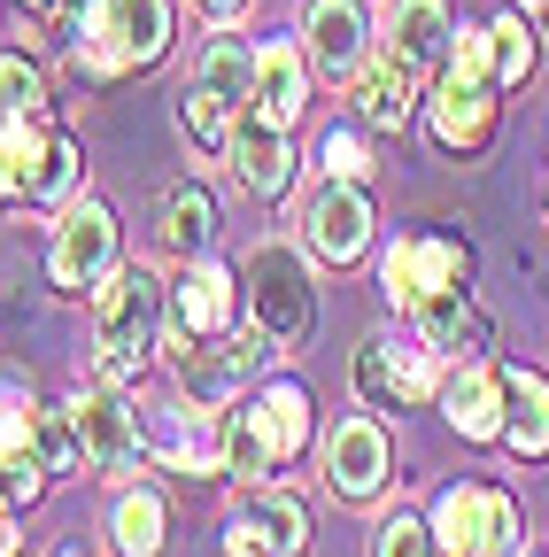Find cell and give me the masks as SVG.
<instances>
[{"mask_svg": "<svg viewBox=\"0 0 549 557\" xmlns=\"http://www.w3.org/2000/svg\"><path fill=\"white\" fill-rule=\"evenodd\" d=\"M310 449V395L295 380L263 387L248 410H225V472H240L248 487H263L279 465H295Z\"/></svg>", "mask_w": 549, "mask_h": 557, "instance_id": "cell-1", "label": "cell"}, {"mask_svg": "<svg viewBox=\"0 0 549 557\" xmlns=\"http://www.w3.org/2000/svg\"><path fill=\"white\" fill-rule=\"evenodd\" d=\"M163 325V278L148 263H132V271H109V287H101V310H93V348H101V387H132L148 372V341Z\"/></svg>", "mask_w": 549, "mask_h": 557, "instance_id": "cell-2", "label": "cell"}, {"mask_svg": "<svg viewBox=\"0 0 549 557\" xmlns=\"http://www.w3.org/2000/svg\"><path fill=\"white\" fill-rule=\"evenodd\" d=\"M86 178V156L71 132H47L39 116H0V194L24 209H71Z\"/></svg>", "mask_w": 549, "mask_h": 557, "instance_id": "cell-3", "label": "cell"}, {"mask_svg": "<svg viewBox=\"0 0 549 557\" xmlns=\"http://www.w3.org/2000/svg\"><path fill=\"white\" fill-rule=\"evenodd\" d=\"M248 302H255V325L271 333V348H302L310 325H317V287H310V263L287 248V240H263L248 248Z\"/></svg>", "mask_w": 549, "mask_h": 557, "instance_id": "cell-4", "label": "cell"}, {"mask_svg": "<svg viewBox=\"0 0 549 557\" xmlns=\"http://www.w3.org/2000/svg\"><path fill=\"white\" fill-rule=\"evenodd\" d=\"M519 534H526L519 504L503 496V487H488V480H457V487L434 496V542H441V557H511Z\"/></svg>", "mask_w": 549, "mask_h": 557, "instance_id": "cell-5", "label": "cell"}, {"mask_svg": "<svg viewBox=\"0 0 549 557\" xmlns=\"http://www.w3.org/2000/svg\"><path fill=\"white\" fill-rule=\"evenodd\" d=\"M263 357H271V333L255 325V333H217V341H178L171 348V372H178V395L194 403V410H225V395L240 387V380H255L263 372Z\"/></svg>", "mask_w": 549, "mask_h": 557, "instance_id": "cell-6", "label": "cell"}, {"mask_svg": "<svg viewBox=\"0 0 549 557\" xmlns=\"http://www.w3.org/2000/svg\"><path fill=\"white\" fill-rule=\"evenodd\" d=\"M116 271V218L109 201H71L54 225V248H47V278L62 295H101Z\"/></svg>", "mask_w": 549, "mask_h": 557, "instance_id": "cell-7", "label": "cell"}, {"mask_svg": "<svg viewBox=\"0 0 549 557\" xmlns=\"http://www.w3.org/2000/svg\"><path fill=\"white\" fill-rule=\"evenodd\" d=\"M464 271H472L464 240L410 233V240H395V248L379 256V295H387L395 310H410V302H419V295H434V287H464Z\"/></svg>", "mask_w": 549, "mask_h": 557, "instance_id": "cell-8", "label": "cell"}, {"mask_svg": "<svg viewBox=\"0 0 549 557\" xmlns=\"http://www.w3.org/2000/svg\"><path fill=\"white\" fill-rule=\"evenodd\" d=\"M140 418V449L163 465V472H217L225 465V418H210V410H132Z\"/></svg>", "mask_w": 549, "mask_h": 557, "instance_id": "cell-9", "label": "cell"}, {"mask_svg": "<svg viewBox=\"0 0 549 557\" xmlns=\"http://www.w3.org/2000/svg\"><path fill=\"white\" fill-rule=\"evenodd\" d=\"M302 240H310V256H325V263H357V256L372 248V201H364V186L325 178V186L302 201Z\"/></svg>", "mask_w": 549, "mask_h": 557, "instance_id": "cell-10", "label": "cell"}, {"mask_svg": "<svg viewBox=\"0 0 549 557\" xmlns=\"http://www.w3.org/2000/svg\"><path fill=\"white\" fill-rule=\"evenodd\" d=\"M387 465H395V449H387L379 418H340V426H333V442H325V487L340 504H372L387 487Z\"/></svg>", "mask_w": 549, "mask_h": 557, "instance_id": "cell-11", "label": "cell"}, {"mask_svg": "<svg viewBox=\"0 0 549 557\" xmlns=\"http://www.w3.org/2000/svg\"><path fill=\"white\" fill-rule=\"evenodd\" d=\"M302 54L325 78H357L372 54V16L364 0H302Z\"/></svg>", "mask_w": 549, "mask_h": 557, "instance_id": "cell-12", "label": "cell"}, {"mask_svg": "<svg viewBox=\"0 0 549 557\" xmlns=\"http://www.w3.org/2000/svg\"><path fill=\"white\" fill-rule=\"evenodd\" d=\"M71 426L86 442V472H124L140 457V418H132L124 387H86L71 395Z\"/></svg>", "mask_w": 549, "mask_h": 557, "instance_id": "cell-13", "label": "cell"}, {"mask_svg": "<svg viewBox=\"0 0 549 557\" xmlns=\"http://www.w3.org/2000/svg\"><path fill=\"white\" fill-rule=\"evenodd\" d=\"M449 0H395L387 9V62L410 70V78H441V62H449Z\"/></svg>", "mask_w": 549, "mask_h": 557, "instance_id": "cell-14", "label": "cell"}, {"mask_svg": "<svg viewBox=\"0 0 549 557\" xmlns=\"http://www.w3.org/2000/svg\"><path fill=\"white\" fill-rule=\"evenodd\" d=\"M441 418L464 442H503V418H511V372L496 364H464L441 380Z\"/></svg>", "mask_w": 549, "mask_h": 557, "instance_id": "cell-15", "label": "cell"}, {"mask_svg": "<svg viewBox=\"0 0 549 557\" xmlns=\"http://www.w3.org/2000/svg\"><path fill=\"white\" fill-rule=\"evenodd\" d=\"M496 86H457V78H434V94H426V124H434V139L449 156H479L496 139Z\"/></svg>", "mask_w": 549, "mask_h": 557, "instance_id": "cell-16", "label": "cell"}, {"mask_svg": "<svg viewBox=\"0 0 549 557\" xmlns=\"http://www.w3.org/2000/svg\"><path fill=\"white\" fill-rule=\"evenodd\" d=\"M217 240V194L201 186V178H178L163 201H155V256L171 263H201Z\"/></svg>", "mask_w": 549, "mask_h": 557, "instance_id": "cell-17", "label": "cell"}, {"mask_svg": "<svg viewBox=\"0 0 549 557\" xmlns=\"http://www.w3.org/2000/svg\"><path fill=\"white\" fill-rule=\"evenodd\" d=\"M225 325H233V271H217L201 256L171 287V341H217Z\"/></svg>", "mask_w": 549, "mask_h": 557, "instance_id": "cell-18", "label": "cell"}, {"mask_svg": "<svg viewBox=\"0 0 549 557\" xmlns=\"http://www.w3.org/2000/svg\"><path fill=\"white\" fill-rule=\"evenodd\" d=\"M302 101H310V54L287 47V39L255 47V116L287 132V124L302 116Z\"/></svg>", "mask_w": 549, "mask_h": 557, "instance_id": "cell-19", "label": "cell"}, {"mask_svg": "<svg viewBox=\"0 0 549 557\" xmlns=\"http://www.w3.org/2000/svg\"><path fill=\"white\" fill-rule=\"evenodd\" d=\"M233 171H240L248 194L279 201V194L295 186V148H287V132H279V124H263V116H248V124L233 132Z\"/></svg>", "mask_w": 549, "mask_h": 557, "instance_id": "cell-20", "label": "cell"}, {"mask_svg": "<svg viewBox=\"0 0 549 557\" xmlns=\"http://www.w3.org/2000/svg\"><path fill=\"white\" fill-rule=\"evenodd\" d=\"M349 94H357L364 132H402V124H410V101H419V78H410V70H395V62L379 54L372 70H357V78H349Z\"/></svg>", "mask_w": 549, "mask_h": 557, "instance_id": "cell-21", "label": "cell"}, {"mask_svg": "<svg viewBox=\"0 0 549 557\" xmlns=\"http://www.w3.org/2000/svg\"><path fill=\"white\" fill-rule=\"evenodd\" d=\"M194 86L217 94L225 109L255 101V47L240 32H210V47H201V62H194Z\"/></svg>", "mask_w": 549, "mask_h": 557, "instance_id": "cell-22", "label": "cell"}, {"mask_svg": "<svg viewBox=\"0 0 549 557\" xmlns=\"http://www.w3.org/2000/svg\"><path fill=\"white\" fill-rule=\"evenodd\" d=\"M240 527H248L271 557H302V549H310V511L287 496V487H255V496L240 504Z\"/></svg>", "mask_w": 549, "mask_h": 557, "instance_id": "cell-23", "label": "cell"}, {"mask_svg": "<svg viewBox=\"0 0 549 557\" xmlns=\"http://www.w3.org/2000/svg\"><path fill=\"white\" fill-rule=\"evenodd\" d=\"M163 534H171V511H163L155 487H124V496L109 504V549L116 557H155Z\"/></svg>", "mask_w": 549, "mask_h": 557, "instance_id": "cell-24", "label": "cell"}, {"mask_svg": "<svg viewBox=\"0 0 549 557\" xmlns=\"http://www.w3.org/2000/svg\"><path fill=\"white\" fill-rule=\"evenodd\" d=\"M410 310H419V341H434V348H488V318L472 310L464 287H434Z\"/></svg>", "mask_w": 549, "mask_h": 557, "instance_id": "cell-25", "label": "cell"}, {"mask_svg": "<svg viewBox=\"0 0 549 557\" xmlns=\"http://www.w3.org/2000/svg\"><path fill=\"white\" fill-rule=\"evenodd\" d=\"M503 442L511 457H549V387L534 372H511V418H503Z\"/></svg>", "mask_w": 549, "mask_h": 557, "instance_id": "cell-26", "label": "cell"}, {"mask_svg": "<svg viewBox=\"0 0 549 557\" xmlns=\"http://www.w3.org/2000/svg\"><path fill=\"white\" fill-rule=\"evenodd\" d=\"M109 16H116V39H124L132 70L171 54V0H109Z\"/></svg>", "mask_w": 549, "mask_h": 557, "instance_id": "cell-27", "label": "cell"}, {"mask_svg": "<svg viewBox=\"0 0 549 557\" xmlns=\"http://www.w3.org/2000/svg\"><path fill=\"white\" fill-rule=\"evenodd\" d=\"M488 47H496V86H526L534 78V54H541V24L526 9H503L488 24Z\"/></svg>", "mask_w": 549, "mask_h": 557, "instance_id": "cell-28", "label": "cell"}, {"mask_svg": "<svg viewBox=\"0 0 549 557\" xmlns=\"http://www.w3.org/2000/svg\"><path fill=\"white\" fill-rule=\"evenodd\" d=\"M387 348H395V395H402V410L441 403V364H434V341H387Z\"/></svg>", "mask_w": 549, "mask_h": 557, "instance_id": "cell-29", "label": "cell"}, {"mask_svg": "<svg viewBox=\"0 0 549 557\" xmlns=\"http://www.w3.org/2000/svg\"><path fill=\"white\" fill-rule=\"evenodd\" d=\"M441 78H457V86H496V47H488V24H457Z\"/></svg>", "mask_w": 549, "mask_h": 557, "instance_id": "cell-30", "label": "cell"}, {"mask_svg": "<svg viewBox=\"0 0 549 557\" xmlns=\"http://www.w3.org/2000/svg\"><path fill=\"white\" fill-rule=\"evenodd\" d=\"M39 109H47V70L9 47L0 54V116H39Z\"/></svg>", "mask_w": 549, "mask_h": 557, "instance_id": "cell-31", "label": "cell"}, {"mask_svg": "<svg viewBox=\"0 0 549 557\" xmlns=\"http://www.w3.org/2000/svg\"><path fill=\"white\" fill-rule=\"evenodd\" d=\"M32 449H39L47 472H86V442H78V426H71V403H62V410H39Z\"/></svg>", "mask_w": 549, "mask_h": 557, "instance_id": "cell-32", "label": "cell"}, {"mask_svg": "<svg viewBox=\"0 0 549 557\" xmlns=\"http://www.w3.org/2000/svg\"><path fill=\"white\" fill-rule=\"evenodd\" d=\"M372 557H441V542H434V519L387 511V519L372 527Z\"/></svg>", "mask_w": 549, "mask_h": 557, "instance_id": "cell-33", "label": "cell"}, {"mask_svg": "<svg viewBox=\"0 0 549 557\" xmlns=\"http://www.w3.org/2000/svg\"><path fill=\"white\" fill-rule=\"evenodd\" d=\"M357 395L372 410H402V395H395V348L387 341H364L357 348Z\"/></svg>", "mask_w": 549, "mask_h": 557, "instance_id": "cell-34", "label": "cell"}, {"mask_svg": "<svg viewBox=\"0 0 549 557\" xmlns=\"http://www.w3.org/2000/svg\"><path fill=\"white\" fill-rule=\"evenodd\" d=\"M178 116H186V139H194V156H217V148H225V116H233V109H225L217 94H201V86H194V94L178 101Z\"/></svg>", "mask_w": 549, "mask_h": 557, "instance_id": "cell-35", "label": "cell"}, {"mask_svg": "<svg viewBox=\"0 0 549 557\" xmlns=\"http://www.w3.org/2000/svg\"><path fill=\"white\" fill-rule=\"evenodd\" d=\"M317 163H325V178H349V186H364V178H372L364 132H325V139H317Z\"/></svg>", "mask_w": 549, "mask_h": 557, "instance_id": "cell-36", "label": "cell"}, {"mask_svg": "<svg viewBox=\"0 0 549 557\" xmlns=\"http://www.w3.org/2000/svg\"><path fill=\"white\" fill-rule=\"evenodd\" d=\"M47 480L54 472L39 465V449H9V457H0V504H39Z\"/></svg>", "mask_w": 549, "mask_h": 557, "instance_id": "cell-37", "label": "cell"}, {"mask_svg": "<svg viewBox=\"0 0 549 557\" xmlns=\"http://www.w3.org/2000/svg\"><path fill=\"white\" fill-rule=\"evenodd\" d=\"M32 434H39V403H32L24 387H9V395H0V457H9V449H32Z\"/></svg>", "mask_w": 549, "mask_h": 557, "instance_id": "cell-38", "label": "cell"}, {"mask_svg": "<svg viewBox=\"0 0 549 557\" xmlns=\"http://www.w3.org/2000/svg\"><path fill=\"white\" fill-rule=\"evenodd\" d=\"M225 557H271V549H263L248 527H233V534H225Z\"/></svg>", "mask_w": 549, "mask_h": 557, "instance_id": "cell-39", "label": "cell"}, {"mask_svg": "<svg viewBox=\"0 0 549 557\" xmlns=\"http://www.w3.org/2000/svg\"><path fill=\"white\" fill-rule=\"evenodd\" d=\"M194 9L210 16V24H225V16H240V9H248V0H194Z\"/></svg>", "mask_w": 549, "mask_h": 557, "instance_id": "cell-40", "label": "cell"}, {"mask_svg": "<svg viewBox=\"0 0 549 557\" xmlns=\"http://www.w3.org/2000/svg\"><path fill=\"white\" fill-rule=\"evenodd\" d=\"M16 542H24V534H16V511L0 504V557H16Z\"/></svg>", "mask_w": 549, "mask_h": 557, "instance_id": "cell-41", "label": "cell"}, {"mask_svg": "<svg viewBox=\"0 0 549 557\" xmlns=\"http://www.w3.org/2000/svg\"><path fill=\"white\" fill-rule=\"evenodd\" d=\"M519 9H534V24H541V39H549V0H519Z\"/></svg>", "mask_w": 549, "mask_h": 557, "instance_id": "cell-42", "label": "cell"}, {"mask_svg": "<svg viewBox=\"0 0 549 557\" xmlns=\"http://www.w3.org/2000/svg\"><path fill=\"white\" fill-rule=\"evenodd\" d=\"M24 9H54V0H24Z\"/></svg>", "mask_w": 549, "mask_h": 557, "instance_id": "cell-43", "label": "cell"}, {"mask_svg": "<svg viewBox=\"0 0 549 557\" xmlns=\"http://www.w3.org/2000/svg\"><path fill=\"white\" fill-rule=\"evenodd\" d=\"M62 557H86V549H62Z\"/></svg>", "mask_w": 549, "mask_h": 557, "instance_id": "cell-44", "label": "cell"}]
</instances>
